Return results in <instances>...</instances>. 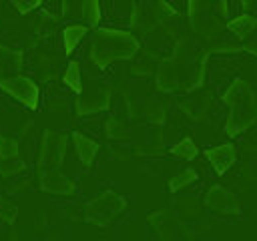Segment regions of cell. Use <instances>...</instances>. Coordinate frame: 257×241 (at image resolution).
Segmentation results:
<instances>
[{
  "label": "cell",
  "instance_id": "cell-13",
  "mask_svg": "<svg viewBox=\"0 0 257 241\" xmlns=\"http://www.w3.org/2000/svg\"><path fill=\"white\" fill-rule=\"evenodd\" d=\"M193 179H197V175H195V171H191V169H187V171H183L181 175H177L173 181H171V191H177V189H181V187H185L187 183H191Z\"/></svg>",
  "mask_w": 257,
  "mask_h": 241
},
{
  "label": "cell",
  "instance_id": "cell-4",
  "mask_svg": "<svg viewBox=\"0 0 257 241\" xmlns=\"http://www.w3.org/2000/svg\"><path fill=\"white\" fill-rule=\"evenodd\" d=\"M219 195H221V199H217V197L209 191V195H207V203H209L211 207L219 209V211H225V213L237 211V201H235V197H233L231 193H227L225 189L219 187Z\"/></svg>",
  "mask_w": 257,
  "mask_h": 241
},
{
  "label": "cell",
  "instance_id": "cell-12",
  "mask_svg": "<svg viewBox=\"0 0 257 241\" xmlns=\"http://www.w3.org/2000/svg\"><path fill=\"white\" fill-rule=\"evenodd\" d=\"M173 155L175 157H181V159H193L197 155V147L193 145L191 139H183L177 147H173Z\"/></svg>",
  "mask_w": 257,
  "mask_h": 241
},
{
  "label": "cell",
  "instance_id": "cell-11",
  "mask_svg": "<svg viewBox=\"0 0 257 241\" xmlns=\"http://www.w3.org/2000/svg\"><path fill=\"white\" fill-rule=\"evenodd\" d=\"M64 82L74 90V92H80V68H78V62H70L66 74H64Z\"/></svg>",
  "mask_w": 257,
  "mask_h": 241
},
{
  "label": "cell",
  "instance_id": "cell-10",
  "mask_svg": "<svg viewBox=\"0 0 257 241\" xmlns=\"http://www.w3.org/2000/svg\"><path fill=\"white\" fill-rule=\"evenodd\" d=\"M82 16H84V20H86L90 26L98 24V18H100L98 0H84V2H82Z\"/></svg>",
  "mask_w": 257,
  "mask_h": 241
},
{
  "label": "cell",
  "instance_id": "cell-5",
  "mask_svg": "<svg viewBox=\"0 0 257 241\" xmlns=\"http://www.w3.org/2000/svg\"><path fill=\"white\" fill-rule=\"evenodd\" d=\"M22 64V56L20 54H12L10 50L0 46V80H4V74H12L20 68Z\"/></svg>",
  "mask_w": 257,
  "mask_h": 241
},
{
  "label": "cell",
  "instance_id": "cell-9",
  "mask_svg": "<svg viewBox=\"0 0 257 241\" xmlns=\"http://www.w3.org/2000/svg\"><path fill=\"white\" fill-rule=\"evenodd\" d=\"M255 26H257V20L253 18V16H247V14H243V16H239V18H235L231 24H229V28L237 34V36H247L251 30H255Z\"/></svg>",
  "mask_w": 257,
  "mask_h": 241
},
{
  "label": "cell",
  "instance_id": "cell-1",
  "mask_svg": "<svg viewBox=\"0 0 257 241\" xmlns=\"http://www.w3.org/2000/svg\"><path fill=\"white\" fill-rule=\"evenodd\" d=\"M137 48H139V42L135 40V36L120 30L102 28L96 32V38H94L92 60L98 66H106L116 58H131L137 52Z\"/></svg>",
  "mask_w": 257,
  "mask_h": 241
},
{
  "label": "cell",
  "instance_id": "cell-8",
  "mask_svg": "<svg viewBox=\"0 0 257 241\" xmlns=\"http://www.w3.org/2000/svg\"><path fill=\"white\" fill-rule=\"evenodd\" d=\"M44 189L56 191V193H70V191H72V183H70L68 179H64L60 173L52 171V173L44 179Z\"/></svg>",
  "mask_w": 257,
  "mask_h": 241
},
{
  "label": "cell",
  "instance_id": "cell-6",
  "mask_svg": "<svg viewBox=\"0 0 257 241\" xmlns=\"http://www.w3.org/2000/svg\"><path fill=\"white\" fill-rule=\"evenodd\" d=\"M86 30L88 28L84 24H70V26L64 28V48H66V52H70V50L76 48V44L82 40V36L86 34Z\"/></svg>",
  "mask_w": 257,
  "mask_h": 241
},
{
  "label": "cell",
  "instance_id": "cell-7",
  "mask_svg": "<svg viewBox=\"0 0 257 241\" xmlns=\"http://www.w3.org/2000/svg\"><path fill=\"white\" fill-rule=\"evenodd\" d=\"M74 141H76L78 157L82 159V163L90 165V161L94 159V155H96V149H98V147H96L90 139H86V137H82V135H74Z\"/></svg>",
  "mask_w": 257,
  "mask_h": 241
},
{
  "label": "cell",
  "instance_id": "cell-2",
  "mask_svg": "<svg viewBox=\"0 0 257 241\" xmlns=\"http://www.w3.org/2000/svg\"><path fill=\"white\" fill-rule=\"evenodd\" d=\"M2 88L6 92H10L12 96H16L18 100H22L24 104H28L30 108L36 106L38 102V88L28 80V78H22V76H14V78H6V80H0Z\"/></svg>",
  "mask_w": 257,
  "mask_h": 241
},
{
  "label": "cell",
  "instance_id": "cell-3",
  "mask_svg": "<svg viewBox=\"0 0 257 241\" xmlns=\"http://www.w3.org/2000/svg\"><path fill=\"white\" fill-rule=\"evenodd\" d=\"M207 157L213 163V167L217 169V173H225L235 161V149L231 145H223V147H217V149L209 151Z\"/></svg>",
  "mask_w": 257,
  "mask_h": 241
}]
</instances>
